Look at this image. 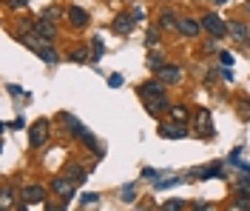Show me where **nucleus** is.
<instances>
[{"instance_id": "nucleus-31", "label": "nucleus", "mask_w": 250, "mask_h": 211, "mask_svg": "<svg viewBox=\"0 0 250 211\" xmlns=\"http://www.w3.org/2000/svg\"><path fill=\"white\" fill-rule=\"evenodd\" d=\"M29 0H9V9H26Z\"/></svg>"}, {"instance_id": "nucleus-7", "label": "nucleus", "mask_w": 250, "mask_h": 211, "mask_svg": "<svg viewBox=\"0 0 250 211\" xmlns=\"http://www.w3.org/2000/svg\"><path fill=\"white\" fill-rule=\"evenodd\" d=\"M196 134L199 137H213V126H210V112L208 109H202L196 114Z\"/></svg>"}, {"instance_id": "nucleus-32", "label": "nucleus", "mask_w": 250, "mask_h": 211, "mask_svg": "<svg viewBox=\"0 0 250 211\" xmlns=\"http://www.w3.org/2000/svg\"><path fill=\"white\" fill-rule=\"evenodd\" d=\"M108 86H111V89H120V86H123V77H120V74L108 77Z\"/></svg>"}, {"instance_id": "nucleus-27", "label": "nucleus", "mask_w": 250, "mask_h": 211, "mask_svg": "<svg viewBox=\"0 0 250 211\" xmlns=\"http://www.w3.org/2000/svg\"><path fill=\"white\" fill-rule=\"evenodd\" d=\"M100 57H103V40L94 37V60H100Z\"/></svg>"}, {"instance_id": "nucleus-10", "label": "nucleus", "mask_w": 250, "mask_h": 211, "mask_svg": "<svg viewBox=\"0 0 250 211\" xmlns=\"http://www.w3.org/2000/svg\"><path fill=\"white\" fill-rule=\"evenodd\" d=\"M34 32H37V37H43L46 43H51L54 40V23H48L46 17H40V20H34Z\"/></svg>"}, {"instance_id": "nucleus-41", "label": "nucleus", "mask_w": 250, "mask_h": 211, "mask_svg": "<svg viewBox=\"0 0 250 211\" xmlns=\"http://www.w3.org/2000/svg\"><path fill=\"white\" fill-rule=\"evenodd\" d=\"M248 46H250V40H248Z\"/></svg>"}, {"instance_id": "nucleus-8", "label": "nucleus", "mask_w": 250, "mask_h": 211, "mask_svg": "<svg viewBox=\"0 0 250 211\" xmlns=\"http://www.w3.org/2000/svg\"><path fill=\"white\" fill-rule=\"evenodd\" d=\"M176 32L182 34V37H196V34L202 32V23H196V20H190V17H182L179 26H176Z\"/></svg>"}, {"instance_id": "nucleus-36", "label": "nucleus", "mask_w": 250, "mask_h": 211, "mask_svg": "<svg viewBox=\"0 0 250 211\" xmlns=\"http://www.w3.org/2000/svg\"><path fill=\"white\" fill-rule=\"evenodd\" d=\"M193 209H196V211H216V209H213V206H208V203H205V206H202V203H196Z\"/></svg>"}, {"instance_id": "nucleus-25", "label": "nucleus", "mask_w": 250, "mask_h": 211, "mask_svg": "<svg viewBox=\"0 0 250 211\" xmlns=\"http://www.w3.org/2000/svg\"><path fill=\"white\" fill-rule=\"evenodd\" d=\"M71 60H77V63H85V60H88V49H74V51H71Z\"/></svg>"}, {"instance_id": "nucleus-30", "label": "nucleus", "mask_w": 250, "mask_h": 211, "mask_svg": "<svg viewBox=\"0 0 250 211\" xmlns=\"http://www.w3.org/2000/svg\"><path fill=\"white\" fill-rule=\"evenodd\" d=\"M179 183V177H171V180H162V183H156V188H171V186H176Z\"/></svg>"}, {"instance_id": "nucleus-9", "label": "nucleus", "mask_w": 250, "mask_h": 211, "mask_svg": "<svg viewBox=\"0 0 250 211\" xmlns=\"http://www.w3.org/2000/svg\"><path fill=\"white\" fill-rule=\"evenodd\" d=\"M134 23H137L134 15H117L114 17V23H111V29H114L117 34H128L131 29H134Z\"/></svg>"}, {"instance_id": "nucleus-20", "label": "nucleus", "mask_w": 250, "mask_h": 211, "mask_svg": "<svg viewBox=\"0 0 250 211\" xmlns=\"http://www.w3.org/2000/svg\"><path fill=\"white\" fill-rule=\"evenodd\" d=\"M159 26H162V29H176V26H179V20H176L171 12H162V17H159Z\"/></svg>"}, {"instance_id": "nucleus-13", "label": "nucleus", "mask_w": 250, "mask_h": 211, "mask_svg": "<svg viewBox=\"0 0 250 211\" xmlns=\"http://www.w3.org/2000/svg\"><path fill=\"white\" fill-rule=\"evenodd\" d=\"M29 143H31L34 148H40L43 143H46V123H43V120L31 126V137H29Z\"/></svg>"}, {"instance_id": "nucleus-16", "label": "nucleus", "mask_w": 250, "mask_h": 211, "mask_svg": "<svg viewBox=\"0 0 250 211\" xmlns=\"http://www.w3.org/2000/svg\"><path fill=\"white\" fill-rule=\"evenodd\" d=\"M168 114H171L173 123H182V126H185V120L190 117V112H188L185 106H171V112H168Z\"/></svg>"}, {"instance_id": "nucleus-26", "label": "nucleus", "mask_w": 250, "mask_h": 211, "mask_svg": "<svg viewBox=\"0 0 250 211\" xmlns=\"http://www.w3.org/2000/svg\"><path fill=\"white\" fill-rule=\"evenodd\" d=\"M236 188H239V194H242V197H250V180H239V183H236Z\"/></svg>"}, {"instance_id": "nucleus-15", "label": "nucleus", "mask_w": 250, "mask_h": 211, "mask_svg": "<svg viewBox=\"0 0 250 211\" xmlns=\"http://www.w3.org/2000/svg\"><path fill=\"white\" fill-rule=\"evenodd\" d=\"M37 57H40V60H46V63H57V60H60V54L54 51V46H51V43H43V46H40V51H37Z\"/></svg>"}, {"instance_id": "nucleus-3", "label": "nucleus", "mask_w": 250, "mask_h": 211, "mask_svg": "<svg viewBox=\"0 0 250 211\" xmlns=\"http://www.w3.org/2000/svg\"><path fill=\"white\" fill-rule=\"evenodd\" d=\"M162 92H165V83L162 80H148V83H142L140 86V97L142 100H151V97H162Z\"/></svg>"}, {"instance_id": "nucleus-24", "label": "nucleus", "mask_w": 250, "mask_h": 211, "mask_svg": "<svg viewBox=\"0 0 250 211\" xmlns=\"http://www.w3.org/2000/svg\"><path fill=\"white\" fill-rule=\"evenodd\" d=\"M0 206H3V211L12 209V191H9V188H3V194H0Z\"/></svg>"}, {"instance_id": "nucleus-23", "label": "nucleus", "mask_w": 250, "mask_h": 211, "mask_svg": "<svg viewBox=\"0 0 250 211\" xmlns=\"http://www.w3.org/2000/svg\"><path fill=\"white\" fill-rule=\"evenodd\" d=\"M250 209V197H239L233 206H230V211H248Z\"/></svg>"}, {"instance_id": "nucleus-12", "label": "nucleus", "mask_w": 250, "mask_h": 211, "mask_svg": "<svg viewBox=\"0 0 250 211\" xmlns=\"http://www.w3.org/2000/svg\"><path fill=\"white\" fill-rule=\"evenodd\" d=\"M228 34H230L233 40H239V43H248V40H250V29L245 26V23H239V20L228 26Z\"/></svg>"}, {"instance_id": "nucleus-6", "label": "nucleus", "mask_w": 250, "mask_h": 211, "mask_svg": "<svg viewBox=\"0 0 250 211\" xmlns=\"http://www.w3.org/2000/svg\"><path fill=\"white\" fill-rule=\"evenodd\" d=\"M51 188H54V194L62 197V200H68V197L74 194V183L68 177H54L51 180Z\"/></svg>"}, {"instance_id": "nucleus-35", "label": "nucleus", "mask_w": 250, "mask_h": 211, "mask_svg": "<svg viewBox=\"0 0 250 211\" xmlns=\"http://www.w3.org/2000/svg\"><path fill=\"white\" fill-rule=\"evenodd\" d=\"M213 51H216V43H213V40H208V43H205V54H213Z\"/></svg>"}, {"instance_id": "nucleus-19", "label": "nucleus", "mask_w": 250, "mask_h": 211, "mask_svg": "<svg viewBox=\"0 0 250 211\" xmlns=\"http://www.w3.org/2000/svg\"><path fill=\"white\" fill-rule=\"evenodd\" d=\"M162 211H185V200H179V197L165 200V203H162Z\"/></svg>"}, {"instance_id": "nucleus-2", "label": "nucleus", "mask_w": 250, "mask_h": 211, "mask_svg": "<svg viewBox=\"0 0 250 211\" xmlns=\"http://www.w3.org/2000/svg\"><path fill=\"white\" fill-rule=\"evenodd\" d=\"M156 80L173 86V83L182 80V69H179V66H162V69H156Z\"/></svg>"}, {"instance_id": "nucleus-34", "label": "nucleus", "mask_w": 250, "mask_h": 211, "mask_svg": "<svg viewBox=\"0 0 250 211\" xmlns=\"http://www.w3.org/2000/svg\"><path fill=\"white\" fill-rule=\"evenodd\" d=\"M97 200H100V197H97V194H85V197H83V206H94Z\"/></svg>"}, {"instance_id": "nucleus-5", "label": "nucleus", "mask_w": 250, "mask_h": 211, "mask_svg": "<svg viewBox=\"0 0 250 211\" xmlns=\"http://www.w3.org/2000/svg\"><path fill=\"white\" fill-rule=\"evenodd\" d=\"M68 23L74 26V29H83V26H88V12L83 9V6H68Z\"/></svg>"}, {"instance_id": "nucleus-38", "label": "nucleus", "mask_w": 250, "mask_h": 211, "mask_svg": "<svg viewBox=\"0 0 250 211\" xmlns=\"http://www.w3.org/2000/svg\"><path fill=\"white\" fill-rule=\"evenodd\" d=\"M48 211H62V209H57V206H48Z\"/></svg>"}, {"instance_id": "nucleus-1", "label": "nucleus", "mask_w": 250, "mask_h": 211, "mask_svg": "<svg viewBox=\"0 0 250 211\" xmlns=\"http://www.w3.org/2000/svg\"><path fill=\"white\" fill-rule=\"evenodd\" d=\"M202 32H208L210 37H225V34H228V26H225V20L219 15L210 12V15L202 17Z\"/></svg>"}, {"instance_id": "nucleus-29", "label": "nucleus", "mask_w": 250, "mask_h": 211, "mask_svg": "<svg viewBox=\"0 0 250 211\" xmlns=\"http://www.w3.org/2000/svg\"><path fill=\"white\" fill-rule=\"evenodd\" d=\"M219 60H222V66H233V54H228V51H219Z\"/></svg>"}, {"instance_id": "nucleus-21", "label": "nucleus", "mask_w": 250, "mask_h": 211, "mask_svg": "<svg viewBox=\"0 0 250 211\" xmlns=\"http://www.w3.org/2000/svg\"><path fill=\"white\" fill-rule=\"evenodd\" d=\"M120 200H123V203H134V200H137V186H123Z\"/></svg>"}, {"instance_id": "nucleus-40", "label": "nucleus", "mask_w": 250, "mask_h": 211, "mask_svg": "<svg viewBox=\"0 0 250 211\" xmlns=\"http://www.w3.org/2000/svg\"><path fill=\"white\" fill-rule=\"evenodd\" d=\"M216 3H228V0H216Z\"/></svg>"}, {"instance_id": "nucleus-18", "label": "nucleus", "mask_w": 250, "mask_h": 211, "mask_svg": "<svg viewBox=\"0 0 250 211\" xmlns=\"http://www.w3.org/2000/svg\"><path fill=\"white\" fill-rule=\"evenodd\" d=\"M65 177L71 180V183H83V180H85V171L80 168L77 163H71V165H68V174H65Z\"/></svg>"}, {"instance_id": "nucleus-22", "label": "nucleus", "mask_w": 250, "mask_h": 211, "mask_svg": "<svg viewBox=\"0 0 250 211\" xmlns=\"http://www.w3.org/2000/svg\"><path fill=\"white\" fill-rule=\"evenodd\" d=\"M43 17H46L48 23H54V20H60L62 17V12L57 9V6H46V9H43Z\"/></svg>"}, {"instance_id": "nucleus-4", "label": "nucleus", "mask_w": 250, "mask_h": 211, "mask_svg": "<svg viewBox=\"0 0 250 211\" xmlns=\"http://www.w3.org/2000/svg\"><path fill=\"white\" fill-rule=\"evenodd\" d=\"M159 134L168 137V140H182V137H188V129L182 123H162L159 126Z\"/></svg>"}, {"instance_id": "nucleus-11", "label": "nucleus", "mask_w": 250, "mask_h": 211, "mask_svg": "<svg viewBox=\"0 0 250 211\" xmlns=\"http://www.w3.org/2000/svg\"><path fill=\"white\" fill-rule=\"evenodd\" d=\"M46 200V188L43 186H26L23 188V203H43Z\"/></svg>"}, {"instance_id": "nucleus-39", "label": "nucleus", "mask_w": 250, "mask_h": 211, "mask_svg": "<svg viewBox=\"0 0 250 211\" xmlns=\"http://www.w3.org/2000/svg\"><path fill=\"white\" fill-rule=\"evenodd\" d=\"M245 9H248V12H250V0H248V3H245Z\"/></svg>"}, {"instance_id": "nucleus-37", "label": "nucleus", "mask_w": 250, "mask_h": 211, "mask_svg": "<svg viewBox=\"0 0 250 211\" xmlns=\"http://www.w3.org/2000/svg\"><path fill=\"white\" fill-rule=\"evenodd\" d=\"M239 112H242V114H250V103H239Z\"/></svg>"}, {"instance_id": "nucleus-14", "label": "nucleus", "mask_w": 250, "mask_h": 211, "mask_svg": "<svg viewBox=\"0 0 250 211\" xmlns=\"http://www.w3.org/2000/svg\"><path fill=\"white\" fill-rule=\"evenodd\" d=\"M145 112L151 114V117H156V114H162V112H171V109H168V103H165V100L159 97L154 103V100H145Z\"/></svg>"}, {"instance_id": "nucleus-17", "label": "nucleus", "mask_w": 250, "mask_h": 211, "mask_svg": "<svg viewBox=\"0 0 250 211\" xmlns=\"http://www.w3.org/2000/svg\"><path fill=\"white\" fill-rule=\"evenodd\" d=\"M219 174H222V163H210V168H205V171H196V177H202V180L219 177Z\"/></svg>"}, {"instance_id": "nucleus-28", "label": "nucleus", "mask_w": 250, "mask_h": 211, "mask_svg": "<svg viewBox=\"0 0 250 211\" xmlns=\"http://www.w3.org/2000/svg\"><path fill=\"white\" fill-rule=\"evenodd\" d=\"M148 66H156V69H162V57H159V54H148Z\"/></svg>"}, {"instance_id": "nucleus-33", "label": "nucleus", "mask_w": 250, "mask_h": 211, "mask_svg": "<svg viewBox=\"0 0 250 211\" xmlns=\"http://www.w3.org/2000/svg\"><path fill=\"white\" fill-rule=\"evenodd\" d=\"M156 40H159V32H148V37H145V43H148V46H154Z\"/></svg>"}]
</instances>
